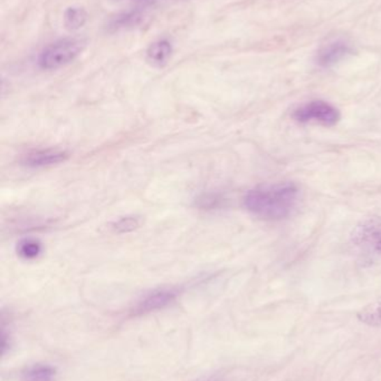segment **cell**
Masks as SVG:
<instances>
[{"mask_svg": "<svg viewBox=\"0 0 381 381\" xmlns=\"http://www.w3.org/2000/svg\"><path fill=\"white\" fill-rule=\"evenodd\" d=\"M299 194L300 189L292 182L260 185L246 193L244 205L247 211L262 220H283L295 209Z\"/></svg>", "mask_w": 381, "mask_h": 381, "instance_id": "cell-1", "label": "cell"}, {"mask_svg": "<svg viewBox=\"0 0 381 381\" xmlns=\"http://www.w3.org/2000/svg\"><path fill=\"white\" fill-rule=\"evenodd\" d=\"M83 42L79 39H62L48 45L38 56V66L44 70H55L70 64L79 57Z\"/></svg>", "mask_w": 381, "mask_h": 381, "instance_id": "cell-2", "label": "cell"}, {"mask_svg": "<svg viewBox=\"0 0 381 381\" xmlns=\"http://www.w3.org/2000/svg\"><path fill=\"white\" fill-rule=\"evenodd\" d=\"M292 117L301 124L314 123L323 126H334L340 120L339 109L325 100H311L294 109Z\"/></svg>", "mask_w": 381, "mask_h": 381, "instance_id": "cell-3", "label": "cell"}, {"mask_svg": "<svg viewBox=\"0 0 381 381\" xmlns=\"http://www.w3.org/2000/svg\"><path fill=\"white\" fill-rule=\"evenodd\" d=\"M351 242L357 248L381 254V217H370L358 223L351 233Z\"/></svg>", "mask_w": 381, "mask_h": 381, "instance_id": "cell-4", "label": "cell"}, {"mask_svg": "<svg viewBox=\"0 0 381 381\" xmlns=\"http://www.w3.org/2000/svg\"><path fill=\"white\" fill-rule=\"evenodd\" d=\"M179 295L180 290L178 288H159V289L152 290L137 301L133 308V313L146 315L150 312L163 309L176 301Z\"/></svg>", "mask_w": 381, "mask_h": 381, "instance_id": "cell-5", "label": "cell"}, {"mask_svg": "<svg viewBox=\"0 0 381 381\" xmlns=\"http://www.w3.org/2000/svg\"><path fill=\"white\" fill-rule=\"evenodd\" d=\"M68 156L70 155L66 150L46 148L29 152L24 156L22 163L29 169H43L61 164L68 159Z\"/></svg>", "mask_w": 381, "mask_h": 381, "instance_id": "cell-6", "label": "cell"}, {"mask_svg": "<svg viewBox=\"0 0 381 381\" xmlns=\"http://www.w3.org/2000/svg\"><path fill=\"white\" fill-rule=\"evenodd\" d=\"M351 53L352 48L350 47V45L345 40L338 39L320 48L317 55V63L321 67L334 66Z\"/></svg>", "mask_w": 381, "mask_h": 381, "instance_id": "cell-7", "label": "cell"}, {"mask_svg": "<svg viewBox=\"0 0 381 381\" xmlns=\"http://www.w3.org/2000/svg\"><path fill=\"white\" fill-rule=\"evenodd\" d=\"M57 368L48 364H35L29 366L22 373L20 381H55Z\"/></svg>", "mask_w": 381, "mask_h": 381, "instance_id": "cell-8", "label": "cell"}, {"mask_svg": "<svg viewBox=\"0 0 381 381\" xmlns=\"http://www.w3.org/2000/svg\"><path fill=\"white\" fill-rule=\"evenodd\" d=\"M360 322L373 328H381V297L362 308L357 313Z\"/></svg>", "mask_w": 381, "mask_h": 381, "instance_id": "cell-9", "label": "cell"}, {"mask_svg": "<svg viewBox=\"0 0 381 381\" xmlns=\"http://www.w3.org/2000/svg\"><path fill=\"white\" fill-rule=\"evenodd\" d=\"M171 53H172V46H171L170 42L167 39H160L149 47L147 55L152 64L161 66L167 63Z\"/></svg>", "mask_w": 381, "mask_h": 381, "instance_id": "cell-10", "label": "cell"}, {"mask_svg": "<svg viewBox=\"0 0 381 381\" xmlns=\"http://www.w3.org/2000/svg\"><path fill=\"white\" fill-rule=\"evenodd\" d=\"M17 254L22 259L31 261L43 254V244L40 240L26 238L20 240L17 244Z\"/></svg>", "mask_w": 381, "mask_h": 381, "instance_id": "cell-11", "label": "cell"}, {"mask_svg": "<svg viewBox=\"0 0 381 381\" xmlns=\"http://www.w3.org/2000/svg\"><path fill=\"white\" fill-rule=\"evenodd\" d=\"M87 15L84 9L80 7H70L65 11V26L70 31H76L84 26Z\"/></svg>", "mask_w": 381, "mask_h": 381, "instance_id": "cell-12", "label": "cell"}, {"mask_svg": "<svg viewBox=\"0 0 381 381\" xmlns=\"http://www.w3.org/2000/svg\"><path fill=\"white\" fill-rule=\"evenodd\" d=\"M140 224V217L129 215V217H120L119 220L113 222L112 228L113 231L117 232V233H129V232L137 230Z\"/></svg>", "mask_w": 381, "mask_h": 381, "instance_id": "cell-13", "label": "cell"}, {"mask_svg": "<svg viewBox=\"0 0 381 381\" xmlns=\"http://www.w3.org/2000/svg\"><path fill=\"white\" fill-rule=\"evenodd\" d=\"M195 381H225L221 375H211V376L202 377Z\"/></svg>", "mask_w": 381, "mask_h": 381, "instance_id": "cell-14", "label": "cell"}]
</instances>
